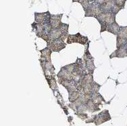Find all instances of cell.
<instances>
[{
  "label": "cell",
  "mask_w": 127,
  "mask_h": 126,
  "mask_svg": "<svg viewBox=\"0 0 127 126\" xmlns=\"http://www.w3.org/2000/svg\"><path fill=\"white\" fill-rule=\"evenodd\" d=\"M57 76H58V79L71 80V73L66 70L64 67H62L58 74H57Z\"/></svg>",
  "instance_id": "10"
},
{
  "label": "cell",
  "mask_w": 127,
  "mask_h": 126,
  "mask_svg": "<svg viewBox=\"0 0 127 126\" xmlns=\"http://www.w3.org/2000/svg\"><path fill=\"white\" fill-rule=\"evenodd\" d=\"M88 37L86 36H83L79 32L76 33V34H68V38H67V43L68 44L76 43L85 45L86 44L88 43Z\"/></svg>",
  "instance_id": "3"
},
{
  "label": "cell",
  "mask_w": 127,
  "mask_h": 126,
  "mask_svg": "<svg viewBox=\"0 0 127 126\" xmlns=\"http://www.w3.org/2000/svg\"><path fill=\"white\" fill-rule=\"evenodd\" d=\"M80 97H81V95L78 90L74 91L70 93H69V101L71 102H74L76 100H77Z\"/></svg>",
  "instance_id": "14"
},
{
  "label": "cell",
  "mask_w": 127,
  "mask_h": 126,
  "mask_svg": "<svg viewBox=\"0 0 127 126\" xmlns=\"http://www.w3.org/2000/svg\"><path fill=\"white\" fill-rule=\"evenodd\" d=\"M122 9V7H119V6L116 5V4H114V7H113L112 8V12L114 13V14H117L118 13L120 12Z\"/></svg>",
  "instance_id": "21"
},
{
  "label": "cell",
  "mask_w": 127,
  "mask_h": 126,
  "mask_svg": "<svg viewBox=\"0 0 127 126\" xmlns=\"http://www.w3.org/2000/svg\"><path fill=\"white\" fill-rule=\"evenodd\" d=\"M116 15L112 12H101L95 18L97 20L100 24L109 26L113 22H116Z\"/></svg>",
  "instance_id": "1"
},
{
  "label": "cell",
  "mask_w": 127,
  "mask_h": 126,
  "mask_svg": "<svg viewBox=\"0 0 127 126\" xmlns=\"http://www.w3.org/2000/svg\"><path fill=\"white\" fill-rule=\"evenodd\" d=\"M120 26L118 25V24L116 22H116H113L112 24H110L108 26L107 31L117 36V34L119 32V30H120Z\"/></svg>",
  "instance_id": "11"
},
{
  "label": "cell",
  "mask_w": 127,
  "mask_h": 126,
  "mask_svg": "<svg viewBox=\"0 0 127 126\" xmlns=\"http://www.w3.org/2000/svg\"><path fill=\"white\" fill-rule=\"evenodd\" d=\"M47 47H49L54 52H60L63 49L66 48V44L64 42L61 41L60 39H58V40L47 43Z\"/></svg>",
  "instance_id": "5"
},
{
  "label": "cell",
  "mask_w": 127,
  "mask_h": 126,
  "mask_svg": "<svg viewBox=\"0 0 127 126\" xmlns=\"http://www.w3.org/2000/svg\"><path fill=\"white\" fill-rule=\"evenodd\" d=\"M41 52V58L40 59L42 61H51V55L52 53V50L51 49L47 47L43 49L40 50Z\"/></svg>",
  "instance_id": "8"
},
{
  "label": "cell",
  "mask_w": 127,
  "mask_h": 126,
  "mask_svg": "<svg viewBox=\"0 0 127 126\" xmlns=\"http://www.w3.org/2000/svg\"><path fill=\"white\" fill-rule=\"evenodd\" d=\"M51 14L49 11L43 13H39V12H35L34 13V22H37L39 24H50L51 21Z\"/></svg>",
  "instance_id": "4"
},
{
  "label": "cell",
  "mask_w": 127,
  "mask_h": 126,
  "mask_svg": "<svg viewBox=\"0 0 127 126\" xmlns=\"http://www.w3.org/2000/svg\"><path fill=\"white\" fill-rule=\"evenodd\" d=\"M118 37L127 39V26H120V30L117 34Z\"/></svg>",
  "instance_id": "16"
},
{
  "label": "cell",
  "mask_w": 127,
  "mask_h": 126,
  "mask_svg": "<svg viewBox=\"0 0 127 126\" xmlns=\"http://www.w3.org/2000/svg\"><path fill=\"white\" fill-rule=\"evenodd\" d=\"M127 57V45L121 47L120 48L117 49L116 51L113 52L110 55V58L112 59L114 57L118 58H124Z\"/></svg>",
  "instance_id": "6"
},
{
  "label": "cell",
  "mask_w": 127,
  "mask_h": 126,
  "mask_svg": "<svg viewBox=\"0 0 127 126\" xmlns=\"http://www.w3.org/2000/svg\"><path fill=\"white\" fill-rule=\"evenodd\" d=\"M89 41L87 43V47L85 49V54L83 55V60L84 61L89 60V59H94L93 56L91 55V54L90 53V52L89 51Z\"/></svg>",
  "instance_id": "17"
},
{
  "label": "cell",
  "mask_w": 127,
  "mask_h": 126,
  "mask_svg": "<svg viewBox=\"0 0 127 126\" xmlns=\"http://www.w3.org/2000/svg\"><path fill=\"white\" fill-rule=\"evenodd\" d=\"M93 82H94V80H93V74L88 72L84 76L83 80H81V82H80L82 84H92Z\"/></svg>",
  "instance_id": "12"
},
{
  "label": "cell",
  "mask_w": 127,
  "mask_h": 126,
  "mask_svg": "<svg viewBox=\"0 0 127 126\" xmlns=\"http://www.w3.org/2000/svg\"><path fill=\"white\" fill-rule=\"evenodd\" d=\"M115 3L114 0H107L105 2L101 5L102 12H112V8L114 5Z\"/></svg>",
  "instance_id": "9"
},
{
  "label": "cell",
  "mask_w": 127,
  "mask_h": 126,
  "mask_svg": "<svg viewBox=\"0 0 127 126\" xmlns=\"http://www.w3.org/2000/svg\"><path fill=\"white\" fill-rule=\"evenodd\" d=\"M72 2L73 3L76 2V3H81L83 0H72Z\"/></svg>",
  "instance_id": "23"
},
{
  "label": "cell",
  "mask_w": 127,
  "mask_h": 126,
  "mask_svg": "<svg viewBox=\"0 0 127 126\" xmlns=\"http://www.w3.org/2000/svg\"><path fill=\"white\" fill-rule=\"evenodd\" d=\"M85 61L87 72L89 73L93 74L95 69V64H94V59H89V60Z\"/></svg>",
  "instance_id": "13"
},
{
  "label": "cell",
  "mask_w": 127,
  "mask_h": 126,
  "mask_svg": "<svg viewBox=\"0 0 127 126\" xmlns=\"http://www.w3.org/2000/svg\"><path fill=\"white\" fill-rule=\"evenodd\" d=\"M63 16V14H51V21H50V24H51L52 28H58L62 22V18Z\"/></svg>",
  "instance_id": "7"
},
{
  "label": "cell",
  "mask_w": 127,
  "mask_h": 126,
  "mask_svg": "<svg viewBox=\"0 0 127 126\" xmlns=\"http://www.w3.org/2000/svg\"><path fill=\"white\" fill-rule=\"evenodd\" d=\"M46 80L47 83H48V84H49V87L51 88L52 90H54V91L57 90L58 86H57L56 84V80L55 79V76L50 78H47Z\"/></svg>",
  "instance_id": "15"
},
{
  "label": "cell",
  "mask_w": 127,
  "mask_h": 126,
  "mask_svg": "<svg viewBox=\"0 0 127 126\" xmlns=\"http://www.w3.org/2000/svg\"><path fill=\"white\" fill-rule=\"evenodd\" d=\"M85 17H94L96 18L98 15L100 14L102 12L101 11V7L100 4H99L96 1H92L91 2L90 5L88 8L85 11Z\"/></svg>",
  "instance_id": "2"
},
{
  "label": "cell",
  "mask_w": 127,
  "mask_h": 126,
  "mask_svg": "<svg viewBox=\"0 0 127 126\" xmlns=\"http://www.w3.org/2000/svg\"><path fill=\"white\" fill-rule=\"evenodd\" d=\"M89 1H91V2H92V1H94V0H89Z\"/></svg>",
  "instance_id": "24"
},
{
  "label": "cell",
  "mask_w": 127,
  "mask_h": 126,
  "mask_svg": "<svg viewBox=\"0 0 127 126\" xmlns=\"http://www.w3.org/2000/svg\"><path fill=\"white\" fill-rule=\"evenodd\" d=\"M90 3L91 1H89V0H83V1L81 3V4L82 5V7H83L84 11H85L88 8V7L90 5Z\"/></svg>",
  "instance_id": "20"
},
{
  "label": "cell",
  "mask_w": 127,
  "mask_h": 126,
  "mask_svg": "<svg viewBox=\"0 0 127 126\" xmlns=\"http://www.w3.org/2000/svg\"><path fill=\"white\" fill-rule=\"evenodd\" d=\"M100 84H99L97 82H95V81L91 84V89H92V94L94 93H98L99 92V90L101 88Z\"/></svg>",
  "instance_id": "18"
},
{
  "label": "cell",
  "mask_w": 127,
  "mask_h": 126,
  "mask_svg": "<svg viewBox=\"0 0 127 126\" xmlns=\"http://www.w3.org/2000/svg\"><path fill=\"white\" fill-rule=\"evenodd\" d=\"M64 68L66 69V70L68 71L70 73L73 72L74 70H75V68H76V63H70V64H68V65H66L65 66H63Z\"/></svg>",
  "instance_id": "19"
},
{
  "label": "cell",
  "mask_w": 127,
  "mask_h": 126,
  "mask_svg": "<svg viewBox=\"0 0 127 126\" xmlns=\"http://www.w3.org/2000/svg\"></svg>",
  "instance_id": "25"
},
{
  "label": "cell",
  "mask_w": 127,
  "mask_h": 126,
  "mask_svg": "<svg viewBox=\"0 0 127 126\" xmlns=\"http://www.w3.org/2000/svg\"><path fill=\"white\" fill-rule=\"evenodd\" d=\"M78 115V117H80V118L82 119H85L87 118V114H85V113H81L79 115Z\"/></svg>",
  "instance_id": "22"
}]
</instances>
